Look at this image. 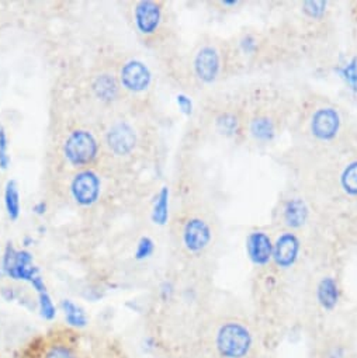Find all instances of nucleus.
<instances>
[{
	"label": "nucleus",
	"mask_w": 357,
	"mask_h": 358,
	"mask_svg": "<svg viewBox=\"0 0 357 358\" xmlns=\"http://www.w3.org/2000/svg\"><path fill=\"white\" fill-rule=\"evenodd\" d=\"M155 250V245H153V241L150 238H142L139 242H138V246H136V252H135V259L136 260H145L148 257L152 256Z\"/></svg>",
	"instance_id": "nucleus-25"
},
{
	"label": "nucleus",
	"mask_w": 357,
	"mask_h": 358,
	"mask_svg": "<svg viewBox=\"0 0 357 358\" xmlns=\"http://www.w3.org/2000/svg\"><path fill=\"white\" fill-rule=\"evenodd\" d=\"M342 118L333 107H318L309 121V132L318 142H332L339 134Z\"/></svg>",
	"instance_id": "nucleus-3"
},
{
	"label": "nucleus",
	"mask_w": 357,
	"mask_h": 358,
	"mask_svg": "<svg viewBox=\"0 0 357 358\" xmlns=\"http://www.w3.org/2000/svg\"><path fill=\"white\" fill-rule=\"evenodd\" d=\"M5 204H6L9 217L12 220H18L20 215V197H19V187L15 180L8 182V185H6Z\"/></svg>",
	"instance_id": "nucleus-19"
},
{
	"label": "nucleus",
	"mask_w": 357,
	"mask_h": 358,
	"mask_svg": "<svg viewBox=\"0 0 357 358\" xmlns=\"http://www.w3.org/2000/svg\"><path fill=\"white\" fill-rule=\"evenodd\" d=\"M337 72L349 89L357 93V57L351 58L344 66L339 68Z\"/></svg>",
	"instance_id": "nucleus-22"
},
{
	"label": "nucleus",
	"mask_w": 357,
	"mask_h": 358,
	"mask_svg": "<svg viewBox=\"0 0 357 358\" xmlns=\"http://www.w3.org/2000/svg\"><path fill=\"white\" fill-rule=\"evenodd\" d=\"M248 131L256 142L267 143L277 135V122L272 115L260 113L249 120Z\"/></svg>",
	"instance_id": "nucleus-13"
},
{
	"label": "nucleus",
	"mask_w": 357,
	"mask_h": 358,
	"mask_svg": "<svg viewBox=\"0 0 357 358\" xmlns=\"http://www.w3.org/2000/svg\"><path fill=\"white\" fill-rule=\"evenodd\" d=\"M2 296L6 299V301H13L16 298V292L13 288L10 287H6L2 289Z\"/></svg>",
	"instance_id": "nucleus-31"
},
{
	"label": "nucleus",
	"mask_w": 357,
	"mask_h": 358,
	"mask_svg": "<svg viewBox=\"0 0 357 358\" xmlns=\"http://www.w3.org/2000/svg\"><path fill=\"white\" fill-rule=\"evenodd\" d=\"M255 338L251 329L241 320H225L214 336L216 351L221 358H248Z\"/></svg>",
	"instance_id": "nucleus-1"
},
{
	"label": "nucleus",
	"mask_w": 357,
	"mask_h": 358,
	"mask_svg": "<svg viewBox=\"0 0 357 358\" xmlns=\"http://www.w3.org/2000/svg\"><path fill=\"white\" fill-rule=\"evenodd\" d=\"M96 90H97V94L104 97V99H110L114 96L115 93V83L113 79H110L108 76H102L97 83H96Z\"/></svg>",
	"instance_id": "nucleus-24"
},
{
	"label": "nucleus",
	"mask_w": 357,
	"mask_h": 358,
	"mask_svg": "<svg viewBox=\"0 0 357 358\" xmlns=\"http://www.w3.org/2000/svg\"><path fill=\"white\" fill-rule=\"evenodd\" d=\"M167 215H169V190L167 187H162L152 211V220L158 225H164L167 221Z\"/></svg>",
	"instance_id": "nucleus-20"
},
{
	"label": "nucleus",
	"mask_w": 357,
	"mask_h": 358,
	"mask_svg": "<svg viewBox=\"0 0 357 358\" xmlns=\"http://www.w3.org/2000/svg\"><path fill=\"white\" fill-rule=\"evenodd\" d=\"M65 155L75 166L89 164L97 155V142L88 131H74L66 139Z\"/></svg>",
	"instance_id": "nucleus-4"
},
{
	"label": "nucleus",
	"mask_w": 357,
	"mask_h": 358,
	"mask_svg": "<svg viewBox=\"0 0 357 358\" xmlns=\"http://www.w3.org/2000/svg\"><path fill=\"white\" fill-rule=\"evenodd\" d=\"M158 348V340L153 336H146L142 340V351L146 354L153 352Z\"/></svg>",
	"instance_id": "nucleus-30"
},
{
	"label": "nucleus",
	"mask_w": 357,
	"mask_h": 358,
	"mask_svg": "<svg viewBox=\"0 0 357 358\" xmlns=\"http://www.w3.org/2000/svg\"><path fill=\"white\" fill-rule=\"evenodd\" d=\"M301 241L294 232L281 234L273 243V260L272 263L279 270H290L300 259Z\"/></svg>",
	"instance_id": "nucleus-5"
},
{
	"label": "nucleus",
	"mask_w": 357,
	"mask_h": 358,
	"mask_svg": "<svg viewBox=\"0 0 357 358\" xmlns=\"http://www.w3.org/2000/svg\"><path fill=\"white\" fill-rule=\"evenodd\" d=\"M304 12L307 13L308 17L311 19H321L325 15V2H305L304 5Z\"/></svg>",
	"instance_id": "nucleus-26"
},
{
	"label": "nucleus",
	"mask_w": 357,
	"mask_h": 358,
	"mask_svg": "<svg viewBox=\"0 0 357 358\" xmlns=\"http://www.w3.org/2000/svg\"><path fill=\"white\" fill-rule=\"evenodd\" d=\"M46 208H47V207H46V204H44V203H38V204L34 207V211H36L37 214H40V215H41V214H44V213H46Z\"/></svg>",
	"instance_id": "nucleus-32"
},
{
	"label": "nucleus",
	"mask_w": 357,
	"mask_h": 358,
	"mask_svg": "<svg viewBox=\"0 0 357 358\" xmlns=\"http://www.w3.org/2000/svg\"><path fill=\"white\" fill-rule=\"evenodd\" d=\"M61 309L64 312V317L65 322L69 327L75 329V330H82L89 324V317L85 312V309L75 303L71 299H64L61 301Z\"/></svg>",
	"instance_id": "nucleus-17"
},
{
	"label": "nucleus",
	"mask_w": 357,
	"mask_h": 358,
	"mask_svg": "<svg viewBox=\"0 0 357 358\" xmlns=\"http://www.w3.org/2000/svg\"><path fill=\"white\" fill-rule=\"evenodd\" d=\"M72 194L80 206L93 204L100 194V180L97 174L90 170L79 173L72 182Z\"/></svg>",
	"instance_id": "nucleus-9"
},
{
	"label": "nucleus",
	"mask_w": 357,
	"mask_h": 358,
	"mask_svg": "<svg viewBox=\"0 0 357 358\" xmlns=\"http://www.w3.org/2000/svg\"><path fill=\"white\" fill-rule=\"evenodd\" d=\"M0 132H2V128H0Z\"/></svg>",
	"instance_id": "nucleus-33"
},
{
	"label": "nucleus",
	"mask_w": 357,
	"mask_h": 358,
	"mask_svg": "<svg viewBox=\"0 0 357 358\" xmlns=\"http://www.w3.org/2000/svg\"><path fill=\"white\" fill-rule=\"evenodd\" d=\"M273 241L262 231L251 232L246 238V255L249 262L259 268L267 267L273 260Z\"/></svg>",
	"instance_id": "nucleus-7"
},
{
	"label": "nucleus",
	"mask_w": 357,
	"mask_h": 358,
	"mask_svg": "<svg viewBox=\"0 0 357 358\" xmlns=\"http://www.w3.org/2000/svg\"><path fill=\"white\" fill-rule=\"evenodd\" d=\"M339 185L347 196L357 197V159L343 167L339 176Z\"/></svg>",
	"instance_id": "nucleus-18"
},
{
	"label": "nucleus",
	"mask_w": 357,
	"mask_h": 358,
	"mask_svg": "<svg viewBox=\"0 0 357 358\" xmlns=\"http://www.w3.org/2000/svg\"><path fill=\"white\" fill-rule=\"evenodd\" d=\"M315 298L323 310H333L340 301V288L335 277L326 275L319 280L315 288Z\"/></svg>",
	"instance_id": "nucleus-14"
},
{
	"label": "nucleus",
	"mask_w": 357,
	"mask_h": 358,
	"mask_svg": "<svg viewBox=\"0 0 357 358\" xmlns=\"http://www.w3.org/2000/svg\"><path fill=\"white\" fill-rule=\"evenodd\" d=\"M2 270L12 280H22L30 284L41 275L38 267L33 264V255L27 250H16L12 245L6 248Z\"/></svg>",
	"instance_id": "nucleus-2"
},
{
	"label": "nucleus",
	"mask_w": 357,
	"mask_h": 358,
	"mask_svg": "<svg viewBox=\"0 0 357 358\" xmlns=\"http://www.w3.org/2000/svg\"><path fill=\"white\" fill-rule=\"evenodd\" d=\"M36 358H82L78 345L72 341L57 337L40 345Z\"/></svg>",
	"instance_id": "nucleus-12"
},
{
	"label": "nucleus",
	"mask_w": 357,
	"mask_h": 358,
	"mask_svg": "<svg viewBox=\"0 0 357 358\" xmlns=\"http://www.w3.org/2000/svg\"><path fill=\"white\" fill-rule=\"evenodd\" d=\"M159 295H160V298H162L163 302L170 301V299L173 298V295H174V287H173V284L169 282V281H164V282L160 285V288H159Z\"/></svg>",
	"instance_id": "nucleus-28"
},
{
	"label": "nucleus",
	"mask_w": 357,
	"mask_h": 358,
	"mask_svg": "<svg viewBox=\"0 0 357 358\" xmlns=\"http://www.w3.org/2000/svg\"><path fill=\"white\" fill-rule=\"evenodd\" d=\"M121 82L125 89L139 93L148 89L150 83V72L142 62L130 61L121 69Z\"/></svg>",
	"instance_id": "nucleus-11"
},
{
	"label": "nucleus",
	"mask_w": 357,
	"mask_h": 358,
	"mask_svg": "<svg viewBox=\"0 0 357 358\" xmlns=\"http://www.w3.org/2000/svg\"><path fill=\"white\" fill-rule=\"evenodd\" d=\"M283 217L290 228H300L308 220V207L301 199H291L283 208Z\"/></svg>",
	"instance_id": "nucleus-16"
},
{
	"label": "nucleus",
	"mask_w": 357,
	"mask_h": 358,
	"mask_svg": "<svg viewBox=\"0 0 357 358\" xmlns=\"http://www.w3.org/2000/svg\"><path fill=\"white\" fill-rule=\"evenodd\" d=\"M218 129L225 135H234L239 129V120L232 113H224L217 120Z\"/></svg>",
	"instance_id": "nucleus-23"
},
{
	"label": "nucleus",
	"mask_w": 357,
	"mask_h": 358,
	"mask_svg": "<svg viewBox=\"0 0 357 358\" xmlns=\"http://www.w3.org/2000/svg\"><path fill=\"white\" fill-rule=\"evenodd\" d=\"M195 72L204 83H213L221 72V55L211 45L203 47L195 58Z\"/></svg>",
	"instance_id": "nucleus-8"
},
{
	"label": "nucleus",
	"mask_w": 357,
	"mask_h": 358,
	"mask_svg": "<svg viewBox=\"0 0 357 358\" xmlns=\"http://www.w3.org/2000/svg\"><path fill=\"white\" fill-rule=\"evenodd\" d=\"M213 241V231L207 221L190 218L183 228V245L190 253H200L209 248Z\"/></svg>",
	"instance_id": "nucleus-6"
},
{
	"label": "nucleus",
	"mask_w": 357,
	"mask_h": 358,
	"mask_svg": "<svg viewBox=\"0 0 357 358\" xmlns=\"http://www.w3.org/2000/svg\"><path fill=\"white\" fill-rule=\"evenodd\" d=\"M108 145L115 153L125 155L134 148L135 135L127 124H118L108 134Z\"/></svg>",
	"instance_id": "nucleus-15"
},
{
	"label": "nucleus",
	"mask_w": 357,
	"mask_h": 358,
	"mask_svg": "<svg viewBox=\"0 0 357 358\" xmlns=\"http://www.w3.org/2000/svg\"><path fill=\"white\" fill-rule=\"evenodd\" d=\"M162 19V9L150 0H142L135 6V24L142 34H153Z\"/></svg>",
	"instance_id": "nucleus-10"
},
{
	"label": "nucleus",
	"mask_w": 357,
	"mask_h": 358,
	"mask_svg": "<svg viewBox=\"0 0 357 358\" xmlns=\"http://www.w3.org/2000/svg\"><path fill=\"white\" fill-rule=\"evenodd\" d=\"M177 104H178V107H181V110H182L185 114H192L193 104H192V100H190L188 96L178 94V96H177Z\"/></svg>",
	"instance_id": "nucleus-29"
},
{
	"label": "nucleus",
	"mask_w": 357,
	"mask_h": 358,
	"mask_svg": "<svg viewBox=\"0 0 357 358\" xmlns=\"http://www.w3.org/2000/svg\"><path fill=\"white\" fill-rule=\"evenodd\" d=\"M325 358H347V350L342 344H335L330 348H328Z\"/></svg>",
	"instance_id": "nucleus-27"
},
{
	"label": "nucleus",
	"mask_w": 357,
	"mask_h": 358,
	"mask_svg": "<svg viewBox=\"0 0 357 358\" xmlns=\"http://www.w3.org/2000/svg\"><path fill=\"white\" fill-rule=\"evenodd\" d=\"M37 305H38V312H40V316L44 319V320H54L57 317V306L51 298V295L47 292H43V294H38V301H37Z\"/></svg>",
	"instance_id": "nucleus-21"
}]
</instances>
